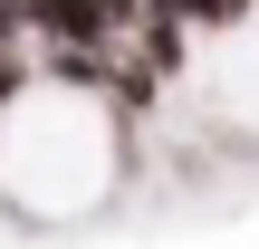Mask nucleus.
<instances>
[{
  "label": "nucleus",
  "instance_id": "1",
  "mask_svg": "<svg viewBox=\"0 0 259 249\" xmlns=\"http://www.w3.org/2000/svg\"><path fill=\"white\" fill-rule=\"evenodd\" d=\"M19 19H29V48H38V58H67V48H125L115 19H106V0H19Z\"/></svg>",
  "mask_w": 259,
  "mask_h": 249
},
{
  "label": "nucleus",
  "instance_id": "2",
  "mask_svg": "<svg viewBox=\"0 0 259 249\" xmlns=\"http://www.w3.org/2000/svg\"><path fill=\"white\" fill-rule=\"evenodd\" d=\"M154 10H173L183 29H202V38H231V29H250L259 0H154Z\"/></svg>",
  "mask_w": 259,
  "mask_h": 249
},
{
  "label": "nucleus",
  "instance_id": "3",
  "mask_svg": "<svg viewBox=\"0 0 259 249\" xmlns=\"http://www.w3.org/2000/svg\"><path fill=\"white\" fill-rule=\"evenodd\" d=\"M10 48H29V19H19V0H0V58Z\"/></svg>",
  "mask_w": 259,
  "mask_h": 249
}]
</instances>
